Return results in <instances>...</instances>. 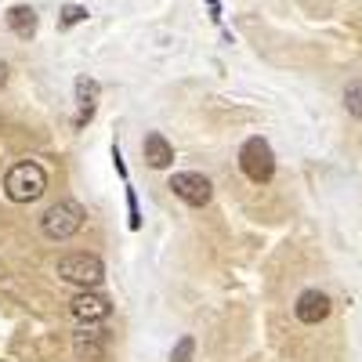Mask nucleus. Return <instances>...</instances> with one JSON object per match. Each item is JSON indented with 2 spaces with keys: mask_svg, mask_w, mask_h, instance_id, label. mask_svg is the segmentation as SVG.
<instances>
[{
  "mask_svg": "<svg viewBox=\"0 0 362 362\" xmlns=\"http://www.w3.org/2000/svg\"><path fill=\"white\" fill-rule=\"evenodd\" d=\"M47 192V174L37 160H18L4 174V196L11 203H37Z\"/></svg>",
  "mask_w": 362,
  "mask_h": 362,
  "instance_id": "nucleus-1",
  "label": "nucleus"
},
{
  "mask_svg": "<svg viewBox=\"0 0 362 362\" xmlns=\"http://www.w3.org/2000/svg\"><path fill=\"white\" fill-rule=\"evenodd\" d=\"M181 203H189V206H206L210 196H214V185H210V177H203L199 170H177L170 177V185H167Z\"/></svg>",
  "mask_w": 362,
  "mask_h": 362,
  "instance_id": "nucleus-5",
  "label": "nucleus"
},
{
  "mask_svg": "<svg viewBox=\"0 0 362 362\" xmlns=\"http://www.w3.org/2000/svg\"><path fill=\"white\" fill-rule=\"evenodd\" d=\"M69 315H73L80 326H95V322H105V319L112 315V305H109L102 293H95V290H80V293L69 300Z\"/></svg>",
  "mask_w": 362,
  "mask_h": 362,
  "instance_id": "nucleus-6",
  "label": "nucleus"
},
{
  "mask_svg": "<svg viewBox=\"0 0 362 362\" xmlns=\"http://www.w3.org/2000/svg\"><path fill=\"white\" fill-rule=\"evenodd\" d=\"M206 4H210V15L221 18V0H206Z\"/></svg>",
  "mask_w": 362,
  "mask_h": 362,
  "instance_id": "nucleus-16",
  "label": "nucleus"
},
{
  "mask_svg": "<svg viewBox=\"0 0 362 362\" xmlns=\"http://www.w3.org/2000/svg\"><path fill=\"white\" fill-rule=\"evenodd\" d=\"M8 83V62H0V87Z\"/></svg>",
  "mask_w": 362,
  "mask_h": 362,
  "instance_id": "nucleus-17",
  "label": "nucleus"
},
{
  "mask_svg": "<svg viewBox=\"0 0 362 362\" xmlns=\"http://www.w3.org/2000/svg\"><path fill=\"white\" fill-rule=\"evenodd\" d=\"M344 105H348L351 116H362V83H358V80L348 83V90H344Z\"/></svg>",
  "mask_w": 362,
  "mask_h": 362,
  "instance_id": "nucleus-12",
  "label": "nucleus"
},
{
  "mask_svg": "<svg viewBox=\"0 0 362 362\" xmlns=\"http://www.w3.org/2000/svg\"><path fill=\"white\" fill-rule=\"evenodd\" d=\"M109 348V334L98 326H80V334H73V351L76 358H87V362H98Z\"/></svg>",
  "mask_w": 362,
  "mask_h": 362,
  "instance_id": "nucleus-7",
  "label": "nucleus"
},
{
  "mask_svg": "<svg viewBox=\"0 0 362 362\" xmlns=\"http://www.w3.org/2000/svg\"><path fill=\"white\" fill-rule=\"evenodd\" d=\"M54 272H58V279L69 283V286H76V290H95V286L105 279V264H102L95 254H83V250L58 257Z\"/></svg>",
  "mask_w": 362,
  "mask_h": 362,
  "instance_id": "nucleus-3",
  "label": "nucleus"
},
{
  "mask_svg": "<svg viewBox=\"0 0 362 362\" xmlns=\"http://www.w3.org/2000/svg\"><path fill=\"white\" fill-rule=\"evenodd\" d=\"M98 95H102V87H98L95 76H80V80H76V105H80V112H76V127H83L87 119L95 116V109H98Z\"/></svg>",
  "mask_w": 362,
  "mask_h": 362,
  "instance_id": "nucleus-10",
  "label": "nucleus"
},
{
  "mask_svg": "<svg viewBox=\"0 0 362 362\" xmlns=\"http://www.w3.org/2000/svg\"><path fill=\"white\" fill-rule=\"evenodd\" d=\"M293 315L305 322V326H319L329 315V297L322 290H305V293L297 297V305H293Z\"/></svg>",
  "mask_w": 362,
  "mask_h": 362,
  "instance_id": "nucleus-8",
  "label": "nucleus"
},
{
  "mask_svg": "<svg viewBox=\"0 0 362 362\" xmlns=\"http://www.w3.org/2000/svg\"><path fill=\"white\" fill-rule=\"evenodd\" d=\"M141 153H145V163L153 167V170H163V167H170L174 163V145L160 134V131H153V134H145V141H141Z\"/></svg>",
  "mask_w": 362,
  "mask_h": 362,
  "instance_id": "nucleus-9",
  "label": "nucleus"
},
{
  "mask_svg": "<svg viewBox=\"0 0 362 362\" xmlns=\"http://www.w3.org/2000/svg\"><path fill=\"white\" fill-rule=\"evenodd\" d=\"M8 25H11V33L15 37H33L37 33V11L29 8V4H15L11 11H8Z\"/></svg>",
  "mask_w": 362,
  "mask_h": 362,
  "instance_id": "nucleus-11",
  "label": "nucleus"
},
{
  "mask_svg": "<svg viewBox=\"0 0 362 362\" xmlns=\"http://www.w3.org/2000/svg\"><path fill=\"white\" fill-rule=\"evenodd\" d=\"M239 170H243L254 185H268L276 177V156H272V145L264 138H247L239 148Z\"/></svg>",
  "mask_w": 362,
  "mask_h": 362,
  "instance_id": "nucleus-4",
  "label": "nucleus"
},
{
  "mask_svg": "<svg viewBox=\"0 0 362 362\" xmlns=\"http://www.w3.org/2000/svg\"><path fill=\"white\" fill-rule=\"evenodd\" d=\"M83 206L76 199H58L54 206L44 210L40 218V232L51 239V243H66V239H73L80 228H83Z\"/></svg>",
  "mask_w": 362,
  "mask_h": 362,
  "instance_id": "nucleus-2",
  "label": "nucleus"
},
{
  "mask_svg": "<svg viewBox=\"0 0 362 362\" xmlns=\"http://www.w3.org/2000/svg\"><path fill=\"white\" fill-rule=\"evenodd\" d=\"M192 351H196V341L192 337H181L170 351V362H192Z\"/></svg>",
  "mask_w": 362,
  "mask_h": 362,
  "instance_id": "nucleus-13",
  "label": "nucleus"
},
{
  "mask_svg": "<svg viewBox=\"0 0 362 362\" xmlns=\"http://www.w3.org/2000/svg\"><path fill=\"white\" fill-rule=\"evenodd\" d=\"M87 15H90V11H87L83 4H66V8H62V25H76V22H87Z\"/></svg>",
  "mask_w": 362,
  "mask_h": 362,
  "instance_id": "nucleus-14",
  "label": "nucleus"
},
{
  "mask_svg": "<svg viewBox=\"0 0 362 362\" xmlns=\"http://www.w3.org/2000/svg\"><path fill=\"white\" fill-rule=\"evenodd\" d=\"M127 210H131V228H138L141 225V218H138V199H134V192L127 189Z\"/></svg>",
  "mask_w": 362,
  "mask_h": 362,
  "instance_id": "nucleus-15",
  "label": "nucleus"
}]
</instances>
